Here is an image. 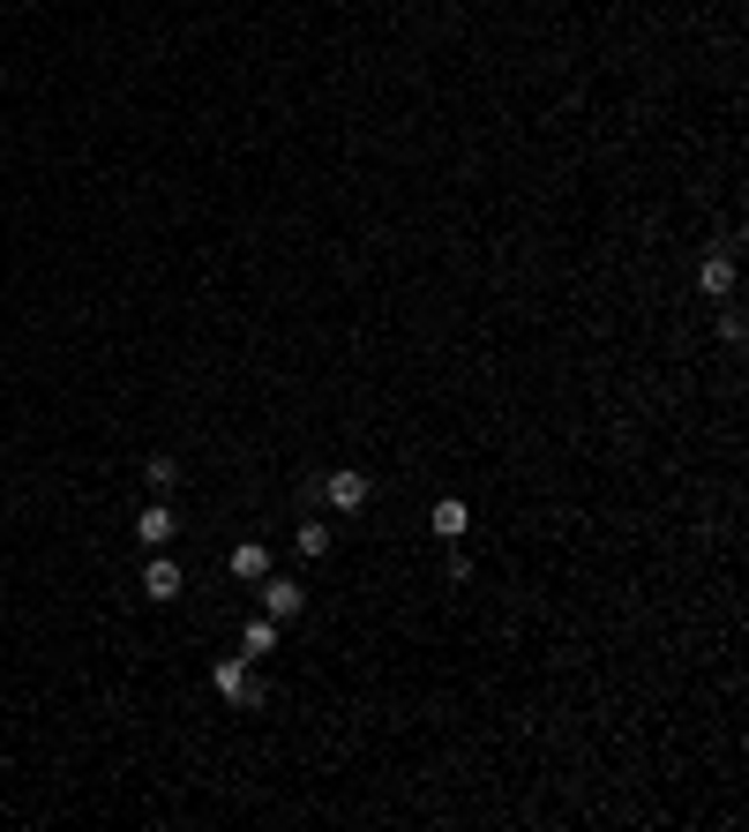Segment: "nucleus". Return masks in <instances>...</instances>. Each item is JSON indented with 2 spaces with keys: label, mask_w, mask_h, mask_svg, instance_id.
Instances as JSON below:
<instances>
[{
  "label": "nucleus",
  "mask_w": 749,
  "mask_h": 832,
  "mask_svg": "<svg viewBox=\"0 0 749 832\" xmlns=\"http://www.w3.org/2000/svg\"><path fill=\"white\" fill-rule=\"evenodd\" d=\"M255 600H262V615H270L278 630L308 615V585L300 578H255Z\"/></svg>",
  "instance_id": "obj_1"
},
{
  "label": "nucleus",
  "mask_w": 749,
  "mask_h": 832,
  "mask_svg": "<svg viewBox=\"0 0 749 832\" xmlns=\"http://www.w3.org/2000/svg\"><path fill=\"white\" fill-rule=\"evenodd\" d=\"M374 480L360 473V465H345V473H323V488H315V502H331L337 518H353V510H368Z\"/></svg>",
  "instance_id": "obj_2"
},
{
  "label": "nucleus",
  "mask_w": 749,
  "mask_h": 832,
  "mask_svg": "<svg viewBox=\"0 0 749 832\" xmlns=\"http://www.w3.org/2000/svg\"><path fill=\"white\" fill-rule=\"evenodd\" d=\"M210 690H217L225 706H262V683L248 675V653H241V661H210Z\"/></svg>",
  "instance_id": "obj_3"
},
{
  "label": "nucleus",
  "mask_w": 749,
  "mask_h": 832,
  "mask_svg": "<svg viewBox=\"0 0 749 832\" xmlns=\"http://www.w3.org/2000/svg\"><path fill=\"white\" fill-rule=\"evenodd\" d=\"M180 563H172L166 547H150V563H143V600H180Z\"/></svg>",
  "instance_id": "obj_4"
},
{
  "label": "nucleus",
  "mask_w": 749,
  "mask_h": 832,
  "mask_svg": "<svg viewBox=\"0 0 749 832\" xmlns=\"http://www.w3.org/2000/svg\"><path fill=\"white\" fill-rule=\"evenodd\" d=\"M697 292H705V300H735V255L727 248H712L705 263H697Z\"/></svg>",
  "instance_id": "obj_5"
},
{
  "label": "nucleus",
  "mask_w": 749,
  "mask_h": 832,
  "mask_svg": "<svg viewBox=\"0 0 749 832\" xmlns=\"http://www.w3.org/2000/svg\"><path fill=\"white\" fill-rule=\"evenodd\" d=\"M172 533H180V518H172V502H166V496H158L150 510H143V518H135V541H143V547H166Z\"/></svg>",
  "instance_id": "obj_6"
},
{
  "label": "nucleus",
  "mask_w": 749,
  "mask_h": 832,
  "mask_svg": "<svg viewBox=\"0 0 749 832\" xmlns=\"http://www.w3.org/2000/svg\"><path fill=\"white\" fill-rule=\"evenodd\" d=\"M427 525H435V541H465V525H472V510H465V496H443L435 510H427Z\"/></svg>",
  "instance_id": "obj_7"
},
{
  "label": "nucleus",
  "mask_w": 749,
  "mask_h": 832,
  "mask_svg": "<svg viewBox=\"0 0 749 832\" xmlns=\"http://www.w3.org/2000/svg\"><path fill=\"white\" fill-rule=\"evenodd\" d=\"M292 555H300V563H323V555H331V525H323V518H300V525H292Z\"/></svg>",
  "instance_id": "obj_8"
},
{
  "label": "nucleus",
  "mask_w": 749,
  "mask_h": 832,
  "mask_svg": "<svg viewBox=\"0 0 749 832\" xmlns=\"http://www.w3.org/2000/svg\"><path fill=\"white\" fill-rule=\"evenodd\" d=\"M241 653H248V661H270V653H278V623H270V615H255V623L241 630Z\"/></svg>",
  "instance_id": "obj_9"
},
{
  "label": "nucleus",
  "mask_w": 749,
  "mask_h": 832,
  "mask_svg": "<svg viewBox=\"0 0 749 832\" xmlns=\"http://www.w3.org/2000/svg\"><path fill=\"white\" fill-rule=\"evenodd\" d=\"M233 578H241V585H255V578H270V547H233Z\"/></svg>",
  "instance_id": "obj_10"
},
{
  "label": "nucleus",
  "mask_w": 749,
  "mask_h": 832,
  "mask_svg": "<svg viewBox=\"0 0 749 832\" xmlns=\"http://www.w3.org/2000/svg\"><path fill=\"white\" fill-rule=\"evenodd\" d=\"M143 480H150V496H172V488H180V465H172V458H150V465H143Z\"/></svg>",
  "instance_id": "obj_11"
},
{
  "label": "nucleus",
  "mask_w": 749,
  "mask_h": 832,
  "mask_svg": "<svg viewBox=\"0 0 749 832\" xmlns=\"http://www.w3.org/2000/svg\"><path fill=\"white\" fill-rule=\"evenodd\" d=\"M749 323H742V308H719V345H742Z\"/></svg>",
  "instance_id": "obj_12"
},
{
  "label": "nucleus",
  "mask_w": 749,
  "mask_h": 832,
  "mask_svg": "<svg viewBox=\"0 0 749 832\" xmlns=\"http://www.w3.org/2000/svg\"><path fill=\"white\" fill-rule=\"evenodd\" d=\"M443 570H450V585H465V578H472V555H465V547L450 541V555H443Z\"/></svg>",
  "instance_id": "obj_13"
}]
</instances>
